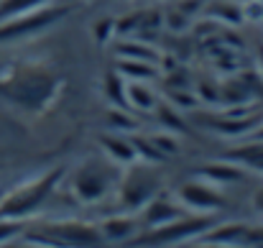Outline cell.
I'll list each match as a JSON object with an SVG mask.
<instances>
[{"label": "cell", "instance_id": "obj_23", "mask_svg": "<svg viewBox=\"0 0 263 248\" xmlns=\"http://www.w3.org/2000/svg\"><path fill=\"white\" fill-rule=\"evenodd\" d=\"M154 113H156L159 123H161V126H166L169 131H174V133H184V131H186V123H184L181 113L176 110L172 102H156Z\"/></svg>", "mask_w": 263, "mask_h": 248}, {"label": "cell", "instance_id": "obj_25", "mask_svg": "<svg viewBox=\"0 0 263 248\" xmlns=\"http://www.w3.org/2000/svg\"><path fill=\"white\" fill-rule=\"evenodd\" d=\"M151 141H154V146L169 159L172 154H176L179 151V144H176L174 136H169V133H154V136H148Z\"/></svg>", "mask_w": 263, "mask_h": 248}, {"label": "cell", "instance_id": "obj_11", "mask_svg": "<svg viewBox=\"0 0 263 248\" xmlns=\"http://www.w3.org/2000/svg\"><path fill=\"white\" fill-rule=\"evenodd\" d=\"M246 233H248V225L243 223H215L210 231H204L199 236V241L204 246H240L246 243Z\"/></svg>", "mask_w": 263, "mask_h": 248}, {"label": "cell", "instance_id": "obj_26", "mask_svg": "<svg viewBox=\"0 0 263 248\" xmlns=\"http://www.w3.org/2000/svg\"><path fill=\"white\" fill-rule=\"evenodd\" d=\"M212 13H217V18H225L230 23H240L243 21V8L240 5H230V3H220L212 8Z\"/></svg>", "mask_w": 263, "mask_h": 248}, {"label": "cell", "instance_id": "obj_22", "mask_svg": "<svg viewBox=\"0 0 263 248\" xmlns=\"http://www.w3.org/2000/svg\"><path fill=\"white\" fill-rule=\"evenodd\" d=\"M107 126H110L115 133L130 136V133L138 131V118H133V115L128 113V108H112V110L107 113Z\"/></svg>", "mask_w": 263, "mask_h": 248}, {"label": "cell", "instance_id": "obj_12", "mask_svg": "<svg viewBox=\"0 0 263 248\" xmlns=\"http://www.w3.org/2000/svg\"><path fill=\"white\" fill-rule=\"evenodd\" d=\"M194 176L212 182V184H235L240 179H246V169L235 162H215V164H204L199 169H194Z\"/></svg>", "mask_w": 263, "mask_h": 248}, {"label": "cell", "instance_id": "obj_1", "mask_svg": "<svg viewBox=\"0 0 263 248\" xmlns=\"http://www.w3.org/2000/svg\"><path fill=\"white\" fill-rule=\"evenodd\" d=\"M62 80L44 69H21L0 80V95L26 110H44L57 95Z\"/></svg>", "mask_w": 263, "mask_h": 248}, {"label": "cell", "instance_id": "obj_2", "mask_svg": "<svg viewBox=\"0 0 263 248\" xmlns=\"http://www.w3.org/2000/svg\"><path fill=\"white\" fill-rule=\"evenodd\" d=\"M64 174H67V169L57 166V169H49L46 174L21 184L18 189L8 192L0 200V220H21V218H28L31 212H36L51 197V192L59 187Z\"/></svg>", "mask_w": 263, "mask_h": 248}, {"label": "cell", "instance_id": "obj_7", "mask_svg": "<svg viewBox=\"0 0 263 248\" xmlns=\"http://www.w3.org/2000/svg\"><path fill=\"white\" fill-rule=\"evenodd\" d=\"M230 115L233 118H220V115H199V126L215 131V133H222L228 138H248L258 126L263 123V115L256 113L253 108L248 105H233L230 108Z\"/></svg>", "mask_w": 263, "mask_h": 248}, {"label": "cell", "instance_id": "obj_18", "mask_svg": "<svg viewBox=\"0 0 263 248\" xmlns=\"http://www.w3.org/2000/svg\"><path fill=\"white\" fill-rule=\"evenodd\" d=\"M115 51L120 54V57H128V59H143V62H154V64H159V51L148 44V41H141V39H133V36H125L118 46H115Z\"/></svg>", "mask_w": 263, "mask_h": 248}, {"label": "cell", "instance_id": "obj_29", "mask_svg": "<svg viewBox=\"0 0 263 248\" xmlns=\"http://www.w3.org/2000/svg\"><path fill=\"white\" fill-rule=\"evenodd\" d=\"M243 15H248L253 21H263V0H248L243 5Z\"/></svg>", "mask_w": 263, "mask_h": 248}, {"label": "cell", "instance_id": "obj_4", "mask_svg": "<svg viewBox=\"0 0 263 248\" xmlns=\"http://www.w3.org/2000/svg\"><path fill=\"white\" fill-rule=\"evenodd\" d=\"M215 223H220L215 218V212H194V215H181L176 220H169L164 225L156 228H146V233L133 236V246H172L181 243L189 238H199L204 231H210Z\"/></svg>", "mask_w": 263, "mask_h": 248}, {"label": "cell", "instance_id": "obj_28", "mask_svg": "<svg viewBox=\"0 0 263 248\" xmlns=\"http://www.w3.org/2000/svg\"><path fill=\"white\" fill-rule=\"evenodd\" d=\"M23 233V223L21 220H0V243L15 238Z\"/></svg>", "mask_w": 263, "mask_h": 248}, {"label": "cell", "instance_id": "obj_5", "mask_svg": "<svg viewBox=\"0 0 263 248\" xmlns=\"http://www.w3.org/2000/svg\"><path fill=\"white\" fill-rule=\"evenodd\" d=\"M67 13H69V5H41L36 10H28L23 15H15L10 21H3L0 23V44L33 36V33L54 26L57 21H62Z\"/></svg>", "mask_w": 263, "mask_h": 248}, {"label": "cell", "instance_id": "obj_17", "mask_svg": "<svg viewBox=\"0 0 263 248\" xmlns=\"http://www.w3.org/2000/svg\"><path fill=\"white\" fill-rule=\"evenodd\" d=\"M115 72L123 75V80H138V82H146V80H154L159 75V64L154 62H143V59H128V57H120V62L115 64Z\"/></svg>", "mask_w": 263, "mask_h": 248}, {"label": "cell", "instance_id": "obj_32", "mask_svg": "<svg viewBox=\"0 0 263 248\" xmlns=\"http://www.w3.org/2000/svg\"><path fill=\"white\" fill-rule=\"evenodd\" d=\"M248 138H256V141H263V123L258 126V128H256V131H253V133H251V136H248Z\"/></svg>", "mask_w": 263, "mask_h": 248}, {"label": "cell", "instance_id": "obj_10", "mask_svg": "<svg viewBox=\"0 0 263 248\" xmlns=\"http://www.w3.org/2000/svg\"><path fill=\"white\" fill-rule=\"evenodd\" d=\"M181 215H186V207H184V205H176L166 194L156 192V194L141 207V218H138V220H141L143 228H156V225H164V223L176 220V218H181Z\"/></svg>", "mask_w": 263, "mask_h": 248}, {"label": "cell", "instance_id": "obj_8", "mask_svg": "<svg viewBox=\"0 0 263 248\" xmlns=\"http://www.w3.org/2000/svg\"><path fill=\"white\" fill-rule=\"evenodd\" d=\"M39 231H44L57 246L72 248H95L105 243V236L97 225H89L82 220H59V223H44Z\"/></svg>", "mask_w": 263, "mask_h": 248}, {"label": "cell", "instance_id": "obj_24", "mask_svg": "<svg viewBox=\"0 0 263 248\" xmlns=\"http://www.w3.org/2000/svg\"><path fill=\"white\" fill-rule=\"evenodd\" d=\"M169 102L174 108H184V110H194L199 105V97L189 95L186 90H169Z\"/></svg>", "mask_w": 263, "mask_h": 248}, {"label": "cell", "instance_id": "obj_14", "mask_svg": "<svg viewBox=\"0 0 263 248\" xmlns=\"http://www.w3.org/2000/svg\"><path fill=\"white\" fill-rule=\"evenodd\" d=\"M125 97H128V108H130L133 113H138V115L154 113V108H156V102H159V100L154 97V92L143 82H138V80H125Z\"/></svg>", "mask_w": 263, "mask_h": 248}, {"label": "cell", "instance_id": "obj_31", "mask_svg": "<svg viewBox=\"0 0 263 248\" xmlns=\"http://www.w3.org/2000/svg\"><path fill=\"white\" fill-rule=\"evenodd\" d=\"M253 210H256L258 215H263V187L253 194Z\"/></svg>", "mask_w": 263, "mask_h": 248}, {"label": "cell", "instance_id": "obj_21", "mask_svg": "<svg viewBox=\"0 0 263 248\" xmlns=\"http://www.w3.org/2000/svg\"><path fill=\"white\" fill-rule=\"evenodd\" d=\"M51 0H0V23L10 21L15 15H23L28 10H36L41 5H49Z\"/></svg>", "mask_w": 263, "mask_h": 248}, {"label": "cell", "instance_id": "obj_15", "mask_svg": "<svg viewBox=\"0 0 263 248\" xmlns=\"http://www.w3.org/2000/svg\"><path fill=\"white\" fill-rule=\"evenodd\" d=\"M141 220L130 218V215H115V218H107L102 220L100 231L105 236V241H130L138 231Z\"/></svg>", "mask_w": 263, "mask_h": 248}, {"label": "cell", "instance_id": "obj_13", "mask_svg": "<svg viewBox=\"0 0 263 248\" xmlns=\"http://www.w3.org/2000/svg\"><path fill=\"white\" fill-rule=\"evenodd\" d=\"M100 146H102V154L107 159H112L115 164H133L136 162V149L130 144V136L125 133H105L100 136Z\"/></svg>", "mask_w": 263, "mask_h": 248}, {"label": "cell", "instance_id": "obj_3", "mask_svg": "<svg viewBox=\"0 0 263 248\" xmlns=\"http://www.w3.org/2000/svg\"><path fill=\"white\" fill-rule=\"evenodd\" d=\"M120 164H115L112 159L102 156H89L77 166V171L72 174V192L77 194V200L82 205H92L100 202L110 194L112 187H118L120 179Z\"/></svg>", "mask_w": 263, "mask_h": 248}, {"label": "cell", "instance_id": "obj_6", "mask_svg": "<svg viewBox=\"0 0 263 248\" xmlns=\"http://www.w3.org/2000/svg\"><path fill=\"white\" fill-rule=\"evenodd\" d=\"M156 192H159V176L148 166H133L130 171H125L120 182L118 200L125 212H138Z\"/></svg>", "mask_w": 263, "mask_h": 248}, {"label": "cell", "instance_id": "obj_9", "mask_svg": "<svg viewBox=\"0 0 263 248\" xmlns=\"http://www.w3.org/2000/svg\"><path fill=\"white\" fill-rule=\"evenodd\" d=\"M179 205L194 212H220L228 202H225V194L212 182L197 179L179 187Z\"/></svg>", "mask_w": 263, "mask_h": 248}, {"label": "cell", "instance_id": "obj_16", "mask_svg": "<svg viewBox=\"0 0 263 248\" xmlns=\"http://www.w3.org/2000/svg\"><path fill=\"white\" fill-rule=\"evenodd\" d=\"M222 159L235 162V164H240V166H248V169H256V171H263V141L248 138L246 146H238V149L225 151Z\"/></svg>", "mask_w": 263, "mask_h": 248}, {"label": "cell", "instance_id": "obj_20", "mask_svg": "<svg viewBox=\"0 0 263 248\" xmlns=\"http://www.w3.org/2000/svg\"><path fill=\"white\" fill-rule=\"evenodd\" d=\"M130 144H133V149H136V159H143V162H148V164H161V162H166V156L154 146V141L148 138V136H138V131L136 133H130Z\"/></svg>", "mask_w": 263, "mask_h": 248}, {"label": "cell", "instance_id": "obj_27", "mask_svg": "<svg viewBox=\"0 0 263 248\" xmlns=\"http://www.w3.org/2000/svg\"><path fill=\"white\" fill-rule=\"evenodd\" d=\"M92 33H95V39H97L100 44L110 41V36H115V18H102V21H97V23L92 26Z\"/></svg>", "mask_w": 263, "mask_h": 248}, {"label": "cell", "instance_id": "obj_33", "mask_svg": "<svg viewBox=\"0 0 263 248\" xmlns=\"http://www.w3.org/2000/svg\"><path fill=\"white\" fill-rule=\"evenodd\" d=\"M258 69H261V77H263V44L258 46Z\"/></svg>", "mask_w": 263, "mask_h": 248}, {"label": "cell", "instance_id": "obj_30", "mask_svg": "<svg viewBox=\"0 0 263 248\" xmlns=\"http://www.w3.org/2000/svg\"><path fill=\"white\" fill-rule=\"evenodd\" d=\"M246 243H248V246H263V225L261 228H248Z\"/></svg>", "mask_w": 263, "mask_h": 248}, {"label": "cell", "instance_id": "obj_19", "mask_svg": "<svg viewBox=\"0 0 263 248\" xmlns=\"http://www.w3.org/2000/svg\"><path fill=\"white\" fill-rule=\"evenodd\" d=\"M105 97L112 102V108H128L125 80H123L120 72H107L105 75Z\"/></svg>", "mask_w": 263, "mask_h": 248}]
</instances>
